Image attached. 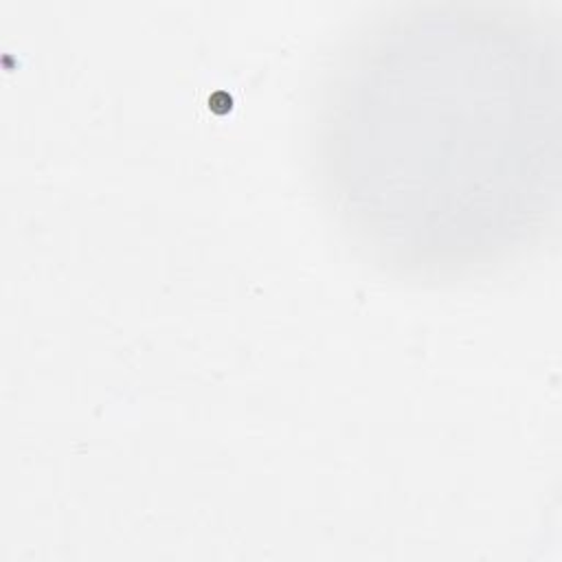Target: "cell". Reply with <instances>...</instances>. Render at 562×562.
Instances as JSON below:
<instances>
[{
  "label": "cell",
  "mask_w": 562,
  "mask_h": 562,
  "mask_svg": "<svg viewBox=\"0 0 562 562\" xmlns=\"http://www.w3.org/2000/svg\"><path fill=\"white\" fill-rule=\"evenodd\" d=\"M538 9L417 0L347 33L312 121L321 195L380 268L494 270L533 248L558 200L560 42Z\"/></svg>",
  "instance_id": "1"
}]
</instances>
